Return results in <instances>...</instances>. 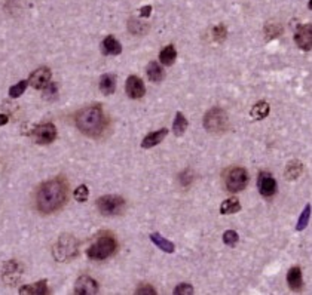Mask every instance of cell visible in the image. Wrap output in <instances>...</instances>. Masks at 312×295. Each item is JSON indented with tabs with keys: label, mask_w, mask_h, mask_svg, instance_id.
<instances>
[{
	"label": "cell",
	"mask_w": 312,
	"mask_h": 295,
	"mask_svg": "<svg viewBox=\"0 0 312 295\" xmlns=\"http://www.w3.org/2000/svg\"><path fill=\"white\" fill-rule=\"evenodd\" d=\"M150 240H152L161 251H164V252H167V254H173L174 249H176L174 243H173L171 240H167L165 237H162L159 233H152V234H150Z\"/></svg>",
	"instance_id": "obj_19"
},
{
	"label": "cell",
	"mask_w": 312,
	"mask_h": 295,
	"mask_svg": "<svg viewBox=\"0 0 312 295\" xmlns=\"http://www.w3.org/2000/svg\"><path fill=\"white\" fill-rule=\"evenodd\" d=\"M116 89V77L113 74H103L100 79V91L104 95H111Z\"/></svg>",
	"instance_id": "obj_21"
},
{
	"label": "cell",
	"mask_w": 312,
	"mask_h": 295,
	"mask_svg": "<svg viewBox=\"0 0 312 295\" xmlns=\"http://www.w3.org/2000/svg\"><path fill=\"white\" fill-rule=\"evenodd\" d=\"M238 233L235 230H226L223 233V242L227 245V246H235L238 243Z\"/></svg>",
	"instance_id": "obj_28"
},
{
	"label": "cell",
	"mask_w": 312,
	"mask_h": 295,
	"mask_svg": "<svg viewBox=\"0 0 312 295\" xmlns=\"http://www.w3.org/2000/svg\"><path fill=\"white\" fill-rule=\"evenodd\" d=\"M308 7H310V9L312 10V0H310V1H308Z\"/></svg>",
	"instance_id": "obj_36"
},
{
	"label": "cell",
	"mask_w": 312,
	"mask_h": 295,
	"mask_svg": "<svg viewBox=\"0 0 312 295\" xmlns=\"http://www.w3.org/2000/svg\"><path fill=\"white\" fill-rule=\"evenodd\" d=\"M7 122H9V117H7L6 114H0V126L6 125Z\"/></svg>",
	"instance_id": "obj_35"
},
{
	"label": "cell",
	"mask_w": 312,
	"mask_h": 295,
	"mask_svg": "<svg viewBox=\"0 0 312 295\" xmlns=\"http://www.w3.org/2000/svg\"><path fill=\"white\" fill-rule=\"evenodd\" d=\"M146 73H147V77L152 80V82H161L162 79H164V69L161 67V64H158V63H155V61H152V63H149L147 64V70H146Z\"/></svg>",
	"instance_id": "obj_22"
},
{
	"label": "cell",
	"mask_w": 312,
	"mask_h": 295,
	"mask_svg": "<svg viewBox=\"0 0 312 295\" xmlns=\"http://www.w3.org/2000/svg\"><path fill=\"white\" fill-rule=\"evenodd\" d=\"M226 36H227V31H226V27L224 25L220 24V25H217V27L212 28V37H214L215 42H223L226 39Z\"/></svg>",
	"instance_id": "obj_30"
},
{
	"label": "cell",
	"mask_w": 312,
	"mask_h": 295,
	"mask_svg": "<svg viewBox=\"0 0 312 295\" xmlns=\"http://www.w3.org/2000/svg\"><path fill=\"white\" fill-rule=\"evenodd\" d=\"M125 89H126V95L132 99L141 98L146 94V88H144L143 80L138 76H134V74L126 79Z\"/></svg>",
	"instance_id": "obj_12"
},
{
	"label": "cell",
	"mask_w": 312,
	"mask_h": 295,
	"mask_svg": "<svg viewBox=\"0 0 312 295\" xmlns=\"http://www.w3.org/2000/svg\"><path fill=\"white\" fill-rule=\"evenodd\" d=\"M116 249H117V243L114 237L110 234H103L88 248L87 254L91 260L103 261L105 258L111 257L116 252Z\"/></svg>",
	"instance_id": "obj_3"
},
{
	"label": "cell",
	"mask_w": 312,
	"mask_h": 295,
	"mask_svg": "<svg viewBox=\"0 0 312 295\" xmlns=\"http://www.w3.org/2000/svg\"><path fill=\"white\" fill-rule=\"evenodd\" d=\"M241 209V203L236 197H229L220 205V214L227 215V214H236Z\"/></svg>",
	"instance_id": "obj_23"
},
{
	"label": "cell",
	"mask_w": 312,
	"mask_h": 295,
	"mask_svg": "<svg viewBox=\"0 0 312 295\" xmlns=\"http://www.w3.org/2000/svg\"><path fill=\"white\" fill-rule=\"evenodd\" d=\"M150 12H152V6H144V7H141V10H140V15L143 16V18H149L150 16Z\"/></svg>",
	"instance_id": "obj_34"
},
{
	"label": "cell",
	"mask_w": 312,
	"mask_h": 295,
	"mask_svg": "<svg viewBox=\"0 0 312 295\" xmlns=\"http://www.w3.org/2000/svg\"><path fill=\"white\" fill-rule=\"evenodd\" d=\"M135 294L138 295H155L156 294V290L153 288V287H150V285H140L138 288H137V291H135Z\"/></svg>",
	"instance_id": "obj_32"
},
{
	"label": "cell",
	"mask_w": 312,
	"mask_h": 295,
	"mask_svg": "<svg viewBox=\"0 0 312 295\" xmlns=\"http://www.w3.org/2000/svg\"><path fill=\"white\" fill-rule=\"evenodd\" d=\"M204 128L209 134H221L227 129V116L221 108H211L204 116Z\"/></svg>",
	"instance_id": "obj_5"
},
{
	"label": "cell",
	"mask_w": 312,
	"mask_h": 295,
	"mask_svg": "<svg viewBox=\"0 0 312 295\" xmlns=\"http://www.w3.org/2000/svg\"><path fill=\"white\" fill-rule=\"evenodd\" d=\"M188 126H189V123H188L185 114L179 111L176 114V119H174V123H173V132H174V135L176 137H182L186 132Z\"/></svg>",
	"instance_id": "obj_24"
},
{
	"label": "cell",
	"mask_w": 312,
	"mask_h": 295,
	"mask_svg": "<svg viewBox=\"0 0 312 295\" xmlns=\"http://www.w3.org/2000/svg\"><path fill=\"white\" fill-rule=\"evenodd\" d=\"M248 184V174L244 168H230L226 174V189L230 193L242 192Z\"/></svg>",
	"instance_id": "obj_6"
},
{
	"label": "cell",
	"mask_w": 312,
	"mask_h": 295,
	"mask_svg": "<svg viewBox=\"0 0 312 295\" xmlns=\"http://www.w3.org/2000/svg\"><path fill=\"white\" fill-rule=\"evenodd\" d=\"M97 208L105 217H113V215H117L123 211L125 200H123V197L108 195V196L100 197L97 200Z\"/></svg>",
	"instance_id": "obj_7"
},
{
	"label": "cell",
	"mask_w": 312,
	"mask_h": 295,
	"mask_svg": "<svg viewBox=\"0 0 312 295\" xmlns=\"http://www.w3.org/2000/svg\"><path fill=\"white\" fill-rule=\"evenodd\" d=\"M167 134H168V131H167L165 128H162V129H159V131H156V132L147 134V135L143 138L141 147H143V148H152V147L158 146L159 143L164 141V138L167 137Z\"/></svg>",
	"instance_id": "obj_14"
},
{
	"label": "cell",
	"mask_w": 312,
	"mask_h": 295,
	"mask_svg": "<svg viewBox=\"0 0 312 295\" xmlns=\"http://www.w3.org/2000/svg\"><path fill=\"white\" fill-rule=\"evenodd\" d=\"M180 181H182L183 186H189L191 181H192V174H191V172H183V174H180Z\"/></svg>",
	"instance_id": "obj_33"
},
{
	"label": "cell",
	"mask_w": 312,
	"mask_h": 295,
	"mask_svg": "<svg viewBox=\"0 0 312 295\" xmlns=\"http://www.w3.org/2000/svg\"><path fill=\"white\" fill-rule=\"evenodd\" d=\"M287 284L292 291H299L304 285L302 281V270L299 267H292L287 275Z\"/></svg>",
	"instance_id": "obj_17"
},
{
	"label": "cell",
	"mask_w": 312,
	"mask_h": 295,
	"mask_svg": "<svg viewBox=\"0 0 312 295\" xmlns=\"http://www.w3.org/2000/svg\"><path fill=\"white\" fill-rule=\"evenodd\" d=\"M31 137L34 140V143H37V144H42V146L51 144L57 138V128H55L54 123H42V125H37L33 129Z\"/></svg>",
	"instance_id": "obj_8"
},
{
	"label": "cell",
	"mask_w": 312,
	"mask_h": 295,
	"mask_svg": "<svg viewBox=\"0 0 312 295\" xmlns=\"http://www.w3.org/2000/svg\"><path fill=\"white\" fill-rule=\"evenodd\" d=\"M90 196V190L87 186H79L75 192H73V197L78 200V202H87Z\"/></svg>",
	"instance_id": "obj_29"
},
{
	"label": "cell",
	"mask_w": 312,
	"mask_h": 295,
	"mask_svg": "<svg viewBox=\"0 0 312 295\" xmlns=\"http://www.w3.org/2000/svg\"><path fill=\"white\" fill-rule=\"evenodd\" d=\"M99 293V284L90 276H81L75 285V294L94 295Z\"/></svg>",
	"instance_id": "obj_13"
},
{
	"label": "cell",
	"mask_w": 312,
	"mask_h": 295,
	"mask_svg": "<svg viewBox=\"0 0 312 295\" xmlns=\"http://www.w3.org/2000/svg\"><path fill=\"white\" fill-rule=\"evenodd\" d=\"M67 197V187L61 180H51L40 186L36 202L37 209L43 214H52L60 209Z\"/></svg>",
	"instance_id": "obj_1"
},
{
	"label": "cell",
	"mask_w": 312,
	"mask_h": 295,
	"mask_svg": "<svg viewBox=\"0 0 312 295\" xmlns=\"http://www.w3.org/2000/svg\"><path fill=\"white\" fill-rule=\"evenodd\" d=\"M27 85H28V80H21V82H18L16 85L10 86V88H9V97H12V98H19V97L25 92Z\"/></svg>",
	"instance_id": "obj_26"
},
{
	"label": "cell",
	"mask_w": 312,
	"mask_h": 295,
	"mask_svg": "<svg viewBox=\"0 0 312 295\" xmlns=\"http://www.w3.org/2000/svg\"><path fill=\"white\" fill-rule=\"evenodd\" d=\"M295 42L302 51L312 49V24H304L298 27L295 33Z\"/></svg>",
	"instance_id": "obj_11"
},
{
	"label": "cell",
	"mask_w": 312,
	"mask_h": 295,
	"mask_svg": "<svg viewBox=\"0 0 312 295\" xmlns=\"http://www.w3.org/2000/svg\"><path fill=\"white\" fill-rule=\"evenodd\" d=\"M301 172H302V165H301V162H292L289 166H287V169H286V175H287V178H290V180H295V178H298L299 175H301Z\"/></svg>",
	"instance_id": "obj_27"
},
{
	"label": "cell",
	"mask_w": 312,
	"mask_h": 295,
	"mask_svg": "<svg viewBox=\"0 0 312 295\" xmlns=\"http://www.w3.org/2000/svg\"><path fill=\"white\" fill-rule=\"evenodd\" d=\"M19 294L25 295H46L49 294V288L46 285V281H39L37 284L25 285L19 290Z\"/></svg>",
	"instance_id": "obj_16"
},
{
	"label": "cell",
	"mask_w": 312,
	"mask_h": 295,
	"mask_svg": "<svg viewBox=\"0 0 312 295\" xmlns=\"http://www.w3.org/2000/svg\"><path fill=\"white\" fill-rule=\"evenodd\" d=\"M310 218H311V205H307L304 212L301 214L299 220H298V224H296V230L298 231H304L307 228V225L310 224Z\"/></svg>",
	"instance_id": "obj_25"
},
{
	"label": "cell",
	"mask_w": 312,
	"mask_h": 295,
	"mask_svg": "<svg viewBox=\"0 0 312 295\" xmlns=\"http://www.w3.org/2000/svg\"><path fill=\"white\" fill-rule=\"evenodd\" d=\"M51 77H52V73L48 67H39L30 74L28 83L34 89H45L48 83L51 82Z\"/></svg>",
	"instance_id": "obj_9"
},
{
	"label": "cell",
	"mask_w": 312,
	"mask_h": 295,
	"mask_svg": "<svg viewBox=\"0 0 312 295\" xmlns=\"http://www.w3.org/2000/svg\"><path fill=\"white\" fill-rule=\"evenodd\" d=\"M78 249H79L78 240L70 234H63L58 239V242L54 245L52 254L57 261H67L70 258H75V255L78 254Z\"/></svg>",
	"instance_id": "obj_4"
},
{
	"label": "cell",
	"mask_w": 312,
	"mask_h": 295,
	"mask_svg": "<svg viewBox=\"0 0 312 295\" xmlns=\"http://www.w3.org/2000/svg\"><path fill=\"white\" fill-rule=\"evenodd\" d=\"M176 295H192L194 294V287L189 284H180L174 288Z\"/></svg>",
	"instance_id": "obj_31"
},
{
	"label": "cell",
	"mask_w": 312,
	"mask_h": 295,
	"mask_svg": "<svg viewBox=\"0 0 312 295\" xmlns=\"http://www.w3.org/2000/svg\"><path fill=\"white\" fill-rule=\"evenodd\" d=\"M269 114V104L266 101H259L250 110V116L256 120H262Z\"/></svg>",
	"instance_id": "obj_20"
},
{
	"label": "cell",
	"mask_w": 312,
	"mask_h": 295,
	"mask_svg": "<svg viewBox=\"0 0 312 295\" xmlns=\"http://www.w3.org/2000/svg\"><path fill=\"white\" fill-rule=\"evenodd\" d=\"M102 52L104 55H119L122 52V45L113 37V36H107L102 42Z\"/></svg>",
	"instance_id": "obj_15"
},
{
	"label": "cell",
	"mask_w": 312,
	"mask_h": 295,
	"mask_svg": "<svg viewBox=\"0 0 312 295\" xmlns=\"http://www.w3.org/2000/svg\"><path fill=\"white\" fill-rule=\"evenodd\" d=\"M257 189L262 196L272 197L277 193V181L269 172H260L257 178Z\"/></svg>",
	"instance_id": "obj_10"
},
{
	"label": "cell",
	"mask_w": 312,
	"mask_h": 295,
	"mask_svg": "<svg viewBox=\"0 0 312 295\" xmlns=\"http://www.w3.org/2000/svg\"><path fill=\"white\" fill-rule=\"evenodd\" d=\"M176 60H177V51H176V48H174L173 45L165 46V48L161 51V54H159V61H161V64L165 66V67L173 66V64L176 63Z\"/></svg>",
	"instance_id": "obj_18"
},
{
	"label": "cell",
	"mask_w": 312,
	"mask_h": 295,
	"mask_svg": "<svg viewBox=\"0 0 312 295\" xmlns=\"http://www.w3.org/2000/svg\"><path fill=\"white\" fill-rule=\"evenodd\" d=\"M76 126L78 129L88 137L102 135L105 126V117L100 105H91L81 110L76 114Z\"/></svg>",
	"instance_id": "obj_2"
}]
</instances>
